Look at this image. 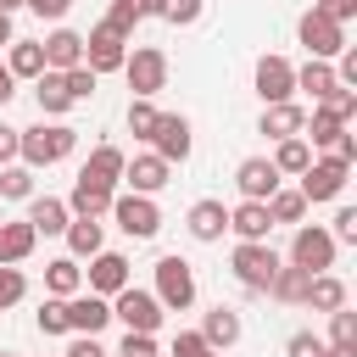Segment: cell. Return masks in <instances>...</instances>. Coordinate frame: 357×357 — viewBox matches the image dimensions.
<instances>
[{
	"label": "cell",
	"instance_id": "obj_9",
	"mask_svg": "<svg viewBox=\"0 0 357 357\" xmlns=\"http://www.w3.org/2000/svg\"><path fill=\"white\" fill-rule=\"evenodd\" d=\"M112 318H123V329H139V335H156L162 329V301L139 284H123L112 296Z\"/></svg>",
	"mask_w": 357,
	"mask_h": 357
},
{
	"label": "cell",
	"instance_id": "obj_38",
	"mask_svg": "<svg viewBox=\"0 0 357 357\" xmlns=\"http://www.w3.org/2000/svg\"><path fill=\"white\" fill-rule=\"evenodd\" d=\"M22 296H28V279H22V268H17V262H0V312H11Z\"/></svg>",
	"mask_w": 357,
	"mask_h": 357
},
{
	"label": "cell",
	"instance_id": "obj_28",
	"mask_svg": "<svg viewBox=\"0 0 357 357\" xmlns=\"http://www.w3.org/2000/svg\"><path fill=\"white\" fill-rule=\"evenodd\" d=\"M45 290L50 296H78L84 290V268H78V257H56V262H45Z\"/></svg>",
	"mask_w": 357,
	"mask_h": 357
},
{
	"label": "cell",
	"instance_id": "obj_44",
	"mask_svg": "<svg viewBox=\"0 0 357 357\" xmlns=\"http://www.w3.org/2000/svg\"><path fill=\"white\" fill-rule=\"evenodd\" d=\"M329 346H324V335H312V329H296L290 340H284V357H324Z\"/></svg>",
	"mask_w": 357,
	"mask_h": 357
},
{
	"label": "cell",
	"instance_id": "obj_14",
	"mask_svg": "<svg viewBox=\"0 0 357 357\" xmlns=\"http://www.w3.org/2000/svg\"><path fill=\"white\" fill-rule=\"evenodd\" d=\"M279 167L268 162V156H245L240 167H234V190H240V201H268L273 190H279Z\"/></svg>",
	"mask_w": 357,
	"mask_h": 357
},
{
	"label": "cell",
	"instance_id": "obj_27",
	"mask_svg": "<svg viewBox=\"0 0 357 357\" xmlns=\"http://www.w3.org/2000/svg\"><path fill=\"white\" fill-rule=\"evenodd\" d=\"M67 257H95L100 245H106V229H100V218H67Z\"/></svg>",
	"mask_w": 357,
	"mask_h": 357
},
{
	"label": "cell",
	"instance_id": "obj_46",
	"mask_svg": "<svg viewBox=\"0 0 357 357\" xmlns=\"http://www.w3.org/2000/svg\"><path fill=\"white\" fill-rule=\"evenodd\" d=\"M117 357H162V351H156V335L128 329V335H123V346H117Z\"/></svg>",
	"mask_w": 357,
	"mask_h": 357
},
{
	"label": "cell",
	"instance_id": "obj_4",
	"mask_svg": "<svg viewBox=\"0 0 357 357\" xmlns=\"http://www.w3.org/2000/svg\"><path fill=\"white\" fill-rule=\"evenodd\" d=\"M123 78H128V89H134V95L156 100V95L167 89V50H156V45L128 50V56H123Z\"/></svg>",
	"mask_w": 357,
	"mask_h": 357
},
{
	"label": "cell",
	"instance_id": "obj_40",
	"mask_svg": "<svg viewBox=\"0 0 357 357\" xmlns=\"http://www.w3.org/2000/svg\"><path fill=\"white\" fill-rule=\"evenodd\" d=\"M324 346H357V312L351 307H335L329 312V340Z\"/></svg>",
	"mask_w": 357,
	"mask_h": 357
},
{
	"label": "cell",
	"instance_id": "obj_45",
	"mask_svg": "<svg viewBox=\"0 0 357 357\" xmlns=\"http://www.w3.org/2000/svg\"><path fill=\"white\" fill-rule=\"evenodd\" d=\"M201 11H206V0H167L162 17H167L173 28H190V22H201Z\"/></svg>",
	"mask_w": 357,
	"mask_h": 357
},
{
	"label": "cell",
	"instance_id": "obj_5",
	"mask_svg": "<svg viewBox=\"0 0 357 357\" xmlns=\"http://www.w3.org/2000/svg\"><path fill=\"white\" fill-rule=\"evenodd\" d=\"M112 218H117V229L128 234V240H156V229H162V206H156V195H112Z\"/></svg>",
	"mask_w": 357,
	"mask_h": 357
},
{
	"label": "cell",
	"instance_id": "obj_24",
	"mask_svg": "<svg viewBox=\"0 0 357 357\" xmlns=\"http://www.w3.org/2000/svg\"><path fill=\"white\" fill-rule=\"evenodd\" d=\"M33 100H39V112H45V117H61V112H73L67 78H61V73H50V67H45V73L33 78Z\"/></svg>",
	"mask_w": 357,
	"mask_h": 357
},
{
	"label": "cell",
	"instance_id": "obj_51",
	"mask_svg": "<svg viewBox=\"0 0 357 357\" xmlns=\"http://www.w3.org/2000/svg\"><path fill=\"white\" fill-rule=\"evenodd\" d=\"M312 11H324V17H335V22H351V17H357V0H312Z\"/></svg>",
	"mask_w": 357,
	"mask_h": 357
},
{
	"label": "cell",
	"instance_id": "obj_29",
	"mask_svg": "<svg viewBox=\"0 0 357 357\" xmlns=\"http://www.w3.org/2000/svg\"><path fill=\"white\" fill-rule=\"evenodd\" d=\"M6 67H11V78H39V73H45V45L11 39V45H6Z\"/></svg>",
	"mask_w": 357,
	"mask_h": 357
},
{
	"label": "cell",
	"instance_id": "obj_7",
	"mask_svg": "<svg viewBox=\"0 0 357 357\" xmlns=\"http://www.w3.org/2000/svg\"><path fill=\"white\" fill-rule=\"evenodd\" d=\"M346 178H351V167H346L340 156H312L296 190H301V201H307V206H318V201H335V195L346 190Z\"/></svg>",
	"mask_w": 357,
	"mask_h": 357
},
{
	"label": "cell",
	"instance_id": "obj_25",
	"mask_svg": "<svg viewBox=\"0 0 357 357\" xmlns=\"http://www.w3.org/2000/svg\"><path fill=\"white\" fill-rule=\"evenodd\" d=\"M301 123H307V112H301L296 100L262 106V134H268V139H290V134H301Z\"/></svg>",
	"mask_w": 357,
	"mask_h": 357
},
{
	"label": "cell",
	"instance_id": "obj_43",
	"mask_svg": "<svg viewBox=\"0 0 357 357\" xmlns=\"http://www.w3.org/2000/svg\"><path fill=\"white\" fill-rule=\"evenodd\" d=\"M39 335H67V301L61 296H50L39 307Z\"/></svg>",
	"mask_w": 357,
	"mask_h": 357
},
{
	"label": "cell",
	"instance_id": "obj_10",
	"mask_svg": "<svg viewBox=\"0 0 357 357\" xmlns=\"http://www.w3.org/2000/svg\"><path fill=\"white\" fill-rule=\"evenodd\" d=\"M123 56H128V33H117L106 17L84 33V67L95 73H123Z\"/></svg>",
	"mask_w": 357,
	"mask_h": 357
},
{
	"label": "cell",
	"instance_id": "obj_60",
	"mask_svg": "<svg viewBox=\"0 0 357 357\" xmlns=\"http://www.w3.org/2000/svg\"><path fill=\"white\" fill-rule=\"evenodd\" d=\"M0 357H17V351H0Z\"/></svg>",
	"mask_w": 357,
	"mask_h": 357
},
{
	"label": "cell",
	"instance_id": "obj_33",
	"mask_svg": "<svg viewBox=\"0 0 357 357\" xmlns=\"http://www.w3.org/2000/svg\"><path fill=\"white\" fill-rule=\"evenodd\" d=\"M346 128H351V123H335L329 112H318V106H312V117L301 123V139H307L312 151H329V145H335V139H340Z\"/></svg>",
	"mask_w": 357,
	"mask_h": 357
},
{
	"label": "cell",
	"instance_id": "obj_31",
	"mask_svg": "<svg viewBox=\"0 0 357 357\" xmlns=\"http://www.w3.org/2000/svg\"><path fill=\"white\" fill-rule=\"evenodd\" d=\"M307 268H296V262H279V273H273V284H268V296L273 301H290V307H301L307 301Z\"/></svg>",
	"mask_w": 357,
	"mask_h": 357
},
{
	"label": "cell",
	"instance_id": "obj_23",
	"mask_svg": "<svg viewBox=\"0 0 357 357\" xmlns=\"http://www.w3.org/2000/svg\"><path fill=\"white\" fill-rule=\"evenodd\" d=\"M229 229H234L240 240H268V229H273L268 201H240V206H229Z\"/></svg>",
	"mask_w": 357,
	"mask_h": 357
},
{
	"label": "cell",
	"instance_id": "obj_54",
	"mask_svg": "<svg viewBox=\"0 0 357 357\" xmlns=\"http://www.w3.org/2000/svg\"><path fill=\"white\" fill-rule=\"evenodd\" d=\"M11 95H17V78H11V67H6V61H0V106H6V100H11Z\"/></svg>",
	"mask_w": 357,
	"mask_h": 357
},
{
	"label": "cell",
	"instance_id": "obj_36",
	"mask_svg": "<svg viewBox=\"0 0 357 357\" xmlns=\"http://www.w3.org/2000/svg\"><path fill=\"white\" fill-rule=\"evenodd\" d=\"M268 218H273V223H301V218H307L301 190H284V184H279V190L268 195Z\"/></svg>",
	"mask_w": 357,
	"mask_h": 357
},
{
	"label": "cell",
	"instance_id": "obj_39",
	"mask_svg": "<svg viewBox=\"0 0 357 357\" xmlns=\"http://www.w3.org/2000/svg\"><path fill=\"white\" fill-rule=\"evenodd\" d=\"M156 117H162V112H156V106H151L145 95H134V100H128V134H134V139H151Z\"/></svg>",
	"mask_w": 357,
	"mask_h": 357
},
{
	"label": "cell",
	"instance_id": "obj_57",
	"mask_svg": "<svg viewBox=\"0 0 357 357\" xmlns=\"http://www.w3.org/2000/svg\"><path fill=\"white\" fill-rule=\"evenodd\" d=\"M324 357H357V346H329Z\"/></svg>",
	"mask_w": 357,
	"mask_h": 357
},
{
	"label": "cell",
	"instance_id": "obj_18",
	"mask_svg": "<svg viewBox=\"0 0 357 357\" xmlns=\"http://www.w3.org/2000/svg\"><path fill=\"white\" fill-rule=\"evenodd\" d=\"M240 335H245V324H240V312H234V307H223V301L201 318V340H206L212 351H229Z\"/></svg>",
	"mask_w": 357,
	"mask_h": 357
},
{
	"label": "cell",
	"instance_id": "obj_49",
	"mask_svg": "<svg viewBox=\"0 0 357 357\" xmlns=\"http://www.w3.org/2000/svg\"><path fill=\"white\" fill-rule=\"evenodd\" d=\"M61 357H106V346H100V335H73Z\"/></svg>",
	"mask_w": 357,
	"mask_h": 357
},
{
	"label": "cell",
	"instance_id": "obj_20",
	"mask_svg": "<svg viewBox=\"0 0 357 357\" xmlns=\"http://www.w3.org/2000/svg\"><path fill=\"white\" fill-rule=\"evenodd\" d=\"M33 245H39V234H33L28 218H11V223L0 218V262H28Z\"/></svg>",
	"mask_w": 357,
	"mask_h": 357
},
{
	"label": "cell",
	"instance_id": "obj_8",
	"mask_svg": "<svg viewBox=\"0 0 357 357\" xmlns=\"http://www.w3.org/2000/svg\"><path fill=\"white\" fill-rule=\"evenodd\" d=\"M335 234L324 229V223H301L296 229V240H290V262L296 268H307V273H329L335 268Z\"/></svg>",
	"mask_w": 357,
	"mask_h": 357
},
{
	"label": "cell",
	"instance_id": "obj_53",
	"mask_svg": "<svg viewBox=\"0 0 357 357\" xmlns=\"http://www.w3.org/2000/svg\"><path fill=\"white\" fill-rule=\"evenodd\" d=\"M6 162H17V128L11 123H0V167Z\"/></svg>",
	"mask_w": 357,
	"mask_h": 357
},
{
	"label": "cell",
	"instance_id": "obj_1",
	"mask_svg": "<svg viewBox=\"0 0 357 357\" xmlns=\"http://www.w3.org/2000/svg\"><path fill=\"white\" fill-rule=\"evenodd\" d=\"M73 145H78V128H67V123H39V128H17V156L39 173V167H56V162H67L73 156Z\"/></svg>",
	"mask_w": 357,
	"mask_h": 357
},
{
	"label": "cell",
	"instance_id": "obj_41",
	"mask_svg": "<svg viewBox=\"0 0 357 357\" xmlns=\"http://www.w3.org/2000/svg\"><path fill=\"white\" fill-rule=\"evenodd\" d=\"M61 78H67V95H73V106H78V100H89V95H95V84H100V73H95V67H84V61H78V67H67Z\"/></svg>",
	"mask_w": 357,
	"mask_h": 357
},
{
	"label": "cell",
	"instance_id": "obj_2",
	"mask_svg": "<svg viewBox=\"0 0 357 357\" xmlns=\"http://www.w3.org/2000/svg\"><path fill=\"white\" fill-rule=\"evenodd\" d=\"M229 268H234V279H240L245 290L268 296V284H273V273H279V251H273L268 240H240L234 257H229Z\"/></svg>",
	"mask_w": 357,
	"mask_h": 357
},
{
	"label": "cell",
	"instance_id": "obj_56",
	"mask_svg": "<svg viewBox=\"0 0 357 357\" xmlns=\"http://www.w3.org/2000/svg\"><path fill=\"white\" fill-rule=\"evenodd\" d=\"M6 45H11V17L0 11V50H6Z\"/></svg>",
	"mask_w": 357,
	"mask_h": 357
},
{
	"label": "cell",
	"instance_id": "obj_42",
	"mask_svg": "<svg viewBox=\"0 0 357 357\" xmlns=\"http://www.w3.org/2000/svg\"><path fill=\"white\" fill-rule=\"evenodd\" d=\"M106 22H112L117 33H134V28L145 22V11H139V0H112V11H106Z\"/></svg>",
	"mask_w": 357,
	"mask_h": 357
},
{
	"label": "cell",
	"instance_id": "obj_55",
	"mask_svg": "<svg viewBox=\"0 0 357 357\" xmlns=\"http://www.w3.org/2000/svg\"><path fill=\"white\" fill-rule=\"evenodd\" d=\"M139 11H145V17H162V11H167V0H139Z\"/></svg>",
	"mask_w": 357,
	"mask_h": 357
},
{
	"label": "cell",
	"instance_id": "obj_26",
	"mask_svg": "<svg viewBox=\"0 0 357 357\" xmlns=\"http://www.w3.org/2000/svg\"><path fill=\"white\" fill-rule=\"evenodd\" d=\"M67 201H56V195H28V223H33V234H61L67 229Z\"/></svg>",
	"mask_w": 357,
	"mask_h": 357
},
{
	"label": "cell",
	"instance_id": "obj_47",
	"mask_svg": "<svg viewBox=\"0 0 357 357\" xmlns=\"http://www.w3.org/2000/svg\"><path fill=\"white\" fill-rule=\"evenodd\" d=\"M329 234H335V245H351V240H357V206H340Z\"/></svg>",
	"mask_w": 357,
	"mask_h": 357
},
{
	"label": "cell",
	"instance_id": "obj_52",
	"mask_svg": "<svg viewBox=\"0 0 357 357\" xmlns=\"http://www.w3.org/2000/svg\"><path fill=\"white\" fill-rule=\"evenodd\" d=\"M329 156H340V162H346V167H351V162H357V134H351V128H346V134H340V139H335V145H329Z\"/></svg>",
	"mask_w": 357,
	"mask_h": 357
},
{
	"label": "cell",
	"instance_id": "obj_19",
	"mask_svg": "<svg viewBox=\"0 0 357 357\" xmlns=\"http://www.w3.org/2000/svg\"><path fill=\"white\" fill-rule=\"evenodd\" d=\"M123 162H128V156H123L117 145H95V151H89V162L78 167V178H89V184H106V190H117V178H123Z\"/></svg>",
	"mask_w": 357,
	"mask_h": 357
},
{
	"label": "cell",
	"instance_id": "obj_58",
	"mask_svg": "<svg viewBox=\"0 0 357 357\" xmlns=\"http://www.w3.org/2000/svg\"><path fill=\"white\" fill-rule=\"evenodd\" d=\"M17 6H22V0H0V11H6V17H11V11H17Z\"/></svg>",
	"mask_w": 357,
	"mask_h": 357
},
{
	"label": "cell",
	"instance_id": "obj_16",
	"mask_svg": "<svg viewBox=\"0 0 357 357\" xmlns=\"http://www.w3.org/2000/svg\"><path fill=\"white\" fill-rule=\"evenodd\" d=\"M184 229H190L201 245H212V240H223V234H229V206L206 195V201H195V206L184 212Z\"/></svg>",
	"mask_w": 357,
	"mask_h": 357
},
{
	"label": "cell",
	"instance_id": "obj_35",
	"mask_svg": "<svg viewBox=\"0 0 357 357\" xmlns=\"http://www.w3.org/2000/svg\"><path fill=\"white\" fill-rule=\"evenodd\" d=\"M0 195L6 201H28L33 195V167L28 162H6L0 167Z\"/></svg>",
	"mask_w": 357,
	"mask_h": 357
},
{
	"label": "cell",
	"instance_id": "obj_30",
	"mask_svg": "<svg viewBox=\"0 0 357 357\" xmlns=\"http://www.w3.org/2000/svg\"><path fill=\"white\" fill-rule=\"evenodd\" d=\"M279 173H290V178H301L307 173V162H312V145L301 139V134H290V139H273V156H268Z\"/></svg>",
	"mask_w": 357,
	"mask_h": 357
},
{
	"label": "cell",
	"instance_id": "obj_22",
	"mask_svg": "<svg viewBox=\"0 0 357 357\" xmlns=\"http://www.w3.org/2000/svg\"><path fill=\"white\" fill-rule=\"evenodd\" d=\"M112 195H117V190L78 178V184H73V195H67V212H73V218H106V212H112Z\"/></svg>",
	"mask_w": 357,
	"mask_h": 357
},
{
	"label": "cell",
	"instance_id": "obj_6",
	"mask_svg": "<svg viewBox=\"0 0 357 357\" xmlns=\"http://www.w3.org/2000/svg\"><path fill=\"white\" fill-rule=\"evenodd\" d=\"M296 39L307 45V56H318V61H335V56L346 50V22H335V17H324V11H301V22H296Z\"/></svg>",
	"mask_w": 357,
	"mask_h": 357
},
{
	"label": "cell",
	"instance_id": "obj_59",
	"mask_svg": "<svg viewBox=\"0 0 357 357\" xmlns=\"http://www.w3.org/2000/svg\"><path fill=\"white\" fill-rule=\"evenodd\" d=\"M201 357H218V351H201Z\"/></svg>",
	"mask_w": 357,
	"mask_h": 357
},
{
	"label": "cell",
	"instance_id": "obj_34",
	"mask_svg": "<svg viewBox=\"0 0 357 357\" xmlns=\"http://www.w3.org/2000/svg\"><path fill=\"white\" fill-rule=\"evenodd\" d=\"M296 89H307L312 100H324V95L335 89V67L318 61V56H307V67H296Z\"/></svg>",
	"mask_w": 357,
	"mask_h": 357
},
{
	"label": "cell",
	"instance_id": "obj_11",
	"mask_svg": "<svg viewBox=\"0 0 357 357\" xmlns=\"http://www.w3.org/2000/svg\"><path fill=\"white\" fill-rule=\"evenodd\" d=\"M145 145H151V151H156V156H162L167 167H178V162H190V145H195V139H190V117H178V112H162Z\"/></svg>",
	"mask_w": 357,
	"mask_h": 357
},
{
	"label": "cell",
	"instance_id": "obj_37",
	"mask_svg": "<svg viewBox=\"0 0 357 357\" xmlns=\"http://www.w3.org/2000/svg\"><path fill=\"white\" fill-rule=\"evenodd\" d=\"M312 106H318V112H329L335 123H351V117H357V89H346V84H335V89H329L324 100H312Z\"/></svg>",
	"mask_w": 357,
	"mask_h": 357
},
{
	"label": "cell",
	"instance_id": "obj_13",
	"mask_svg": "<svg viewBox=\"0 0 357 357\" xmlns=\"http://www.w3.org/2000/svg\"><path fill=\"white\" fill-rule=\"evenodd\" d=\"M112 324V301L95 296V290H78L67 296V335H100Z\"/></svg>",
	"mask_w": 357,
	"mask_h": 357
},
{
	"label": "cell",
	"instance_id": "obj_50",
	"mask_svg": "<svg viewBox=\"0 0 357 357\" xmlns=\"http://www.w3.org/2000/svg\"><path fill=\"white\" fill-rule=\"evenodd\" d=\"M33 17H45V22H61L67 11H73V0H22Z\"/></svg>",
	"mask_w": 357,
	"mask_h": 357
},
{
	"label": "cell",
	"instance_id": "obj_21",
	"mask_svg": "<svg viewBox=\"0 0 357 357\" xmlns=\"http://www.w3.org/2000/svg\"><path fill=\"white\" fill-rule=\"evenodd\" d=\"M78 61H84V33L56 28V33L45 39V67H50V73H67V67H78Z\"/></svg>",
	"mask_w": 357,
	"mask_h": 357
},
{
	"label": "cell",
	"instance_id": "obj_32",
	"mask_svg": "<svg viewBox=\"0 0 357 357\" xmlns=\"http://www.w3.org/2000/svg\"><path fill=\"white\" fill-rule=\"evenodd\" d=\"M307 307H312V312H335V307H346V284H340L335 273H312V279H307Z\"/></svg>",
	"mask_w": 357,
	"mask_h": 357
},
{
	"label": "cell",
	"instance_id": "obj_48",
	"mask_svg": "<svg viewBox=\"0 0 357 357\" xmlns=\"http://www.w3.org/2000/svg\"><path fill=\"white\" fill-rule=\"evenodd\" d=\"M201 351H212V346L201 340V329H178V335H173V357H201Z\"/></svg>",
	"mask_w": 357,
	"mask_h": 357
},
{
	"label": "cell",
	"instance_id": "obj_3",
	"mask_svg": "<svg viewBox=\"0 0 357 357\" xmlns=\"http://www.w3.org/2000/svg\"><path fill=\"white\" fill-rule=\"evenodd\" d=\"M151 296L162 301V312H190V307H195V268H190L184 257H162Z\"/></svg>",
	"mask_w": 357,
	"mask_h": 357
},
{
	"label": "cell",
	"instance_id": "obj_15",
	"mask_svg": "<svg viewBox=\"0 0 357 357\" xmlns=\"http://www.w3.org/2000/svg\"><path fill=\"white\" fill-rule=\"evenodd\" d=\"M257 95H262V106L290 100V95H296V67H290L284 56H262V61H257Z\"/></svg>",
	"mask_w": 357,
	"mask_h": 357
},
{
	"label": "cell",
	"instance_id": "obj_12",
	"mask_svg": "<svg viewBox=\"0 0 357 357\" xmlns=\"http://www.w3.org/2000/svg\"><path fill=\"white\" fill-rule=\"evenodd\" d=\"M123 284H134V279H128V257H123V251H106V245H100V251L89 257L84 290H95V296H106V301H112V296H117Z\"/></svg>",
	"mask_w": 357,
	"mask_h": 357
},
{
	"label": "cell",
	"instance_id": "obj_17",
	"mask_svg": "<svg viewBox=\"0 0 357 357\" xmlns=\"http://www.w3.org/2000/svg\"><path fill=\"white\" fill-rule=\"evenodd\" d=\"M167 162L156 156V151H139L134 162H123V178L134 184V195H156V190H167Z\"/></svg>",
	"mask_w": 357,
	"mask_h": 357
}]
</instances>
